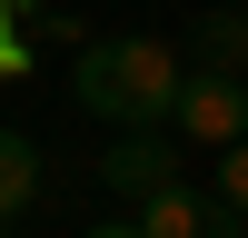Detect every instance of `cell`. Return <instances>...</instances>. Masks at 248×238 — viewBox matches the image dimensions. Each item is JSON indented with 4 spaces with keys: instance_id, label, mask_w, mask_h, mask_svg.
<instances>
[{
    "instance_id": "1",
    "label": "cell",
    "mask_w": 248,
    "mask_h": 238,
    "mask_svg": "<svg viewBox=\"0 0 248 238\" xmlns=\"http://www.w3.org/2000/svg\"><path fill=\"white\" fill-rule=\"evenodd\" d=\"M179 50L169 40H149V30H119V40H79V60H70V99L90 119H109V129H169V109H179Z\"/></svg>"
},
{
    "instance_id": "2",
    "label": "cell",
    "mask_w": 248,
    "mask_h": 238,
    "mask_svg": "<svg viewBox=\"0 0 248 238\" xmlns=\"http://www.w3.org/2000/svg\"><path fill=\"white\" fill-rule=\"evenodd\" d=\"M169 129H179V139H199V149L248 139V79H238V70H189V79H179Z\"/></svg>"
},
{
    "instance_id": "3",
    "label": "cell",
    "mask_w": 248,
    "mask_h": 238,
    "mask_svg": "<svg viewBox=\"0 0 248 238\" xmlns=\"http://www.w3.org/2000/svg\"><path fill=\"white\" fill-rule=\"evenodd\" d=\"M139 228H149V238H248V208H229L218 189L169 178V189H149V198H139Z\"/></svg>"
},
{
    "instance_id": "4",
    "label": "cell",
    "mask_w": 248,
    "mask_h": 238,
    "mask_svg": "<svg viewBox=\"0 0 248 238\" xmlns=\"http://www.w3.org/2000/svg\"><path fill=\"white\" fill-rule=\"evenodd\" d=\"M169 178H189L179 169V129H119L109 159H99V189H119V198H149Z\"/></svg>"
},
{
    "instance_id": "5",
    "label": "cell",
    "mask_w": 248,
    "mask_h": 238,
    "mask_svg": "<svg viewBox=\"0 0 248 238\" xmlns=\"http://www.w3.org/2000/svg\"><path fill=\"white\" fill-rule=\"evenodd\" d=\"M189 70H248V0L189 20Z\"/></svg>"
},
{
    "instance_id": "6",
    "label": "cell",
    "mask_w": 248,
    "mask_h": 238,
    "mask_svg": "<svg viewBox=\"0 0 248 238\" xmlns=\"http://www.w3.org/2000/svg\"><path fill=\"white\" fill-rule=\"evenodd\" d=\"M20 208H40V149H30V129H0V228Z\"/></svg>"
},
{
    "instance_id": "7",
    "label": "cell",
    "mask_w": 248,
    "mask_h": 238,
    "mask_svg": "<svg viewBox=\"0 0 248 238\" xmlns=\"http://www.w3.org/2000/svg\"><path fill=\"white\" fill-rule=\"evenodd\" d=\"M218 198H229V208H248V139H229V149H218Z\"/></svg>"
},
{
    "instance_id": "8",
    "label": "cell",
    "mask_w": 248,
    "mask_h": 238,
    "mask_svg": "<svg viewBox=\"0 0 248 238\" xmlns=\"http://www.w3.org/2000/svg\"><path fill=\"white\" fill-rule=\"evenodd\" d=\"M20 70H30V40H20V30H0V79H20Z\"/></svg>"
},
{
    "instance_id": "9",
    "label": "cell",
    "mask_w": 248,
    "mask_h": 238,
    "mask_svg": "<svg viewBox=\"0 0 248 238\" xmlns=\"http://www.w3.org/2000/svg\"><path fill=\"white\" fill-rule=\"evenodd\" d=\"M90 238H149V228H139V218H99Z\"/></svg>"
},
{
    "instance_id": "10",
    "label": "cell",
    "mask_w": 248,
    "mask_h": 238,
    "mask_svg": "<svg viewBox=\"0 0 248 238\" xmlns=\"http://www.w3.org/2000/svg\"><path fill=\"white\" fill-rule=\"evenodd\" d=\"M0 238H10V228H0Z\"/></svg>"
}]
</instances>
